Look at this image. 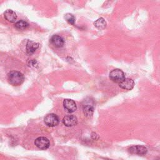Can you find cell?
<instances>
[{"label":"cell","mask_w":160,"mask_h":160,"mask_svg":"<svg viewBox=\"0 0 160 160\" xmlns=\"http://www.w3.org/2000/svg\"><path fill=\"white\" fill-rule=\"evenodd\" d=\"M39 46V44L29 40L26 44V51L28 53H33Z\"/></svg>","instance_id":"11"},{"label":"cell","mask_w":160,"mask_h":160,"mask_svg":"<svg viewBox=\"0 0 160 160\" xmlns=\"http://www.w3.org/2000/svg\"><path fill=\"white\" fill-rule=\"evenodd\" d=\"M106 22L104 18H100L94 22V25L98 29H103L106 27Z\"/></svg>","instance_id":"13"},{"label":"cell","mask_w":160,"mask_h":160,"mask_svg":"<svg viewBox=\"0 0 160 160\" xmlns=\"http://www.w3.org/2000/svg\"><path fill=\"white\" fill-rule=\"evenodd\" d=\"M78 122L77 118L74 115H68L63 118L62 123L68 127H71L76 125Z\"/></svg>","instance_id":"7"},{"label":"cell","mask_w":160,"mask_h":160,"mask_svg":"<svg viewBox=\"0 0 160 160\" xmlns=\"http://www.w3.org/2000/svg\"><path fill=\"white\" fill-rule=\"evenodd\" d=\"M120 88L125 90H131L134 86V82L132 79L125 78L119 84Z\"/></svg>","instance_id":"9"},{"label":"cell","mask_w":160,"mask_h":160,"mask_svg":"<svg viewBox=\"0 0 160 160\" xmlns=\"http://www.w3.org/2000/svg\"><path fill=\"white\" fill-rule=\"evenodd\" d=\"M110 79L116 82L119 84L125 79V74L124 72L119 69H115L112 70L109 74Z\"/></svg>","instance_id":"2"},{"label":"cell","mask_w":160,"mask_h":160,"mask_svg":"<svg viewBox=\"0 0 160 160\" xmlns=\"http://www.w3.org/2000/svg\"><path fill=\"white\" fill-rule=\"evenodd\" d=\"M63 106L64 109L69 112H73L77 109L75 101L70 99H65L64 100Z\"/></svg>","instance_id":"6"},{"label":"cell","mask_w":160,"mask_h":160,"mask_svg":"<svg viewBox=\"0 0 160 160\" xmlns=\"http://www.w3.org/2000/svg\"><path fill=\"white\" fill-rule=\"evenodd\" d=\"M94 106L92 105H89V104H87V105H84L83 106L82 108V111L83 113L84 114V116L88 118L92 117V116L93 115L94 113Z\"/></svg>","instance_id":"12"},{"label":"cell","mask_w":160,"mask_h":160,"mask_svg":"<svg viewBox=\"0 0 160 160\" xmlns=\"http://www.w3.org/2000/svg\"><path fill=\"white\" fill-rule=\"evenodd\" d=\"M59 122V118L55 114H49L44 118V123L49 127H54Z\"/></svg>","instance_id":"3"},{"label":"cell","mask_w":160,"mask_h":160,"mask_svg":"<svg viewBox=\"0 0 160 160\" xmlns=\"http://www.w3.org/2000/svg\"><path fill=\"white\" fill-rule=\"evenodd\" d=\"M4 18L6 20L9 21L10 22H15L17 19V15L14 11L11 9L6 10L4 13Z\"/></svg>","instance_id":"10"},{"label":"cell","mask_w":160,"mask_h":160,"mask_svg":"<svg viewBox=\"0 0 160 160\" xmlns=\"http://www.w3.org/2000/svg\"><path fill=\"white\" fill-rule=\"evenodd\" d=\"M50 42L51 44L56 48H61L64 44L63 38L58 35H53L50 39Z\"/></svg>","instance_id":"8"},{"label":"cell","mask_w":160,"mask_h":160,"mask_svg":"<svg viewBox=\"0 0 160 160\" xmlns=\"http://www.w3.org/2000/svg\"><path fill=\"white\" fill-rule=\"evenodd\" d=\"M14 26L19 30H24L29 27V24L24 20H19L15 23Z\"/></svg>","instance_id":"14"},{"label":"cell","mask_w":160,"mask_h":160,"mask_svg":"<svg viewBox=\"0 0 160 160\" xmlns=\"http://www.w3.org/2000/svg\"><path fill=\"white\" fill-rule=\"evenodd\" d=\"M24 80V75L19 71H12L8 74V81L12 86H19L23 82Z\"/></svg>","instance_id":"1"},{"label":"cell","mask_w":160,"mask_h":160,"mask_svg":"<svg viewBox=\"0 0 160 160\" xmlns=\"http://www.w3.org/2000/svg\"><path fill=\"white\" fill-rule=\"evenodd\" d=\"M64 18L69 24H71L72 25H74L76 19H75V17L73 14H70V13H67V14H65Z\"/></svg>","instance_id":"15"},{"label":"cell","mask_w":160,"mask_h":160,"mask_svg":"<svg viewBox=\"0 0 160 160\" xmlns=\"http://www.w3.org/2000/svg\"><path fill=\"white\" fill-rule=\"evenodd\" d=\"M128 151L131 154L144 156L147 153L148 149L146 147L142 145H136L130 147Z\"/></svg>","instance_id":"4"},{"label":"cell","mask_w":160,"mask_h":160,"mask_svg":"<svg viewBox=\"0 0 160 160\" xmlns=\"http://www.w3.org/2000/svg\"><path fill=\"white\" fill-rule=\"evenodd\" d=\"M34 144L40 149H46L49 147L50 142L48 138L45 137H39L35 139Z\"/></svg>","instance_id":"5"},{"label":"cell","mask_w":160,"mask_h":160,"mask_svg":"<svg viewBox=\"0 0 160 160\" xmlns=\"http://www.w3.org/2000/svg\"><path fill=\"white\" fill-rule=\"evenodd\" d=\"M29 66H31V67H36V66H38V62L36 60L32 59V60L29 61Z\"/></svg>","instance_id":"16"}]
</instances>
